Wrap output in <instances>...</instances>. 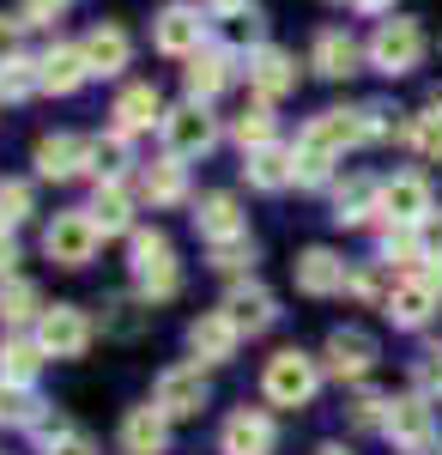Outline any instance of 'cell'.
Listing matches in <instances>:
<instances>
[{"label":"cell","instance_id":"obj_10","mask_svg":"<svg viewBox=\"0 0 442 455\" xmlns=\"http://www.w3.org/2000/svg\"><path fill=\"white\" fill-rule=\"evenodd\" d=\"M370 364H375V334H364V328H334L328 334V347H321V371L328 377L358 383V377H370Z\"/></svg>","mask_w":442,"mask_h":455},{"label":"cell","instance_id":"obj_35","mask_svg":"<svg viewBox=\"0 0 442 455\" xmlns=\"http://www.w3.org/2000/svg\"><path fill=\"white\" fill-rule=\"evenodd\" d=\"M291 152H297V188H321V182H334V164H340V158H334L328 146L297 140Z\"/></svg>","mask_w":442,"mask_h":455},{"label":"cell","instance_id":"obj_31","mask_svg":"<svg viewBox=\"0 0 442 455\" xmlns=\"http://www.w3.org/2000/svg\"><path fill=\"white\" fill-rule=\"evenodd\" d=\"M43 358H49V352L36 347V334H6V340H0V377L31 388V377L43 371Z\"/></svg>","mask_w":442,"mask_h":455},{"label":"cell","instance_id":"obj_29","mask_svg":"<svg viewBox=\"0 0 442 455\" xmlns=\"http://www.w3.org/2000/svg\"><path fill=\"white\" fill-rule=\"evenodd\" d=\"M370 212H382V182H370V176L334 182V225H364Z\"/></svg>","mask_w":442,"mask_h":455},{"label":"cell","instance_id":"obj_1","mask_svg":"<svg viewBox=\"0 0 442 455\" xmlns=\"http://www.w3.org/2000/svg\"><path fill=\"white\" fill-rule=\"evenodd\" d=\"M128 274H134V291L146 304H164L182 291V267H176V249L164 231H134L128 243Z\"/></svg>","mask_w":442,"mask_h":455},{"label":"cell","instance_id":"obj_40","mask_svg":"<svg viewBox=\"0 0 442 455\" xmlns=\"http://www.w3.org/2000/svg\"><path fill=\"white\" fill-rule=\"evenodd\" d=\"M345 291H351V298H388V291H394L388 261H364V267H351V274H345Z\"/></svg>","mask_w":442,"mask_h":455},{"label":"cell","instance_id":"obj_38","mask_svg":"<svg viewBox=\"0 0 442 455\" xmlns=\"http://www.w3.org/2000/svg\"><path fill=\"white\" fill-rule=\"evenodd\" d=\"M400 109L388 104H364V146H388V140H406V122H394Z\"/></svg>","mask_w":442,"mask_h":455},{"label":"cell","instance_id":"obj_54","mask_svg":"<svg viewBox=\"0 0 442 455\" xmlns=\"http://www.w3.org/2000/svg\"><path fill=\"white\" fill-rule=\"evenodd\" d=\"M0 231H6V225H0Z\"/></svg>","mask_w":442,"mask_h":455},{"label":"cell","instance_id":"obj_23","mask_svg":"<svg viewBox=\"0 0 442 455\" xmlns=\"http://www.w3.org/2000/svg\"><path fill=\"white\" fill-rule=\"evenodd\" d=\"M304 140L328 146L334 158H345L351 146H364V109H321V116L304 128Z\"/></svg>","mask_w":442,"mask_h":455},{"label":"cell","instance_id":"obj_9","mask_svg":"<svg viewBox=\"0 0 442 455\" xmlns=\"http://www.w3.org/2000/svg\"><path fill=\"white\" fill-rule=\"evenodd\" d=\"M152 407L164 413V419H194L206 407V377H201V364H170L164 377H158V388H152Z\"/></svg>","mask_w":442,"mask_h":455},{"label":"cell","instance_id":"obj_16","mask_svg":"<svg viewBox=\"0 0 442 455\" xmlns=\"http://www.w3.org/2000/svg\"><path fill=\"white\" fill-rule=\"evenodd\" d=\"M237 347H242V328L225 310L188 322V352H194L201 364H231V358H237Z\"/></svg>","mask_w":442,"mask_h":455},{"label":"cell","instance_id":"obj_14","mask_svg":"<svg viewBox=\"0 0 442 455\" xmlns=\"http://www.w3.org/2000/svg\"><path fill=\"white\" fill-rule=\"evenodd\" d=\"M85 171H91V140H79V134H43L36 140V176L43 182H73Z\"/></svg>","mask_w":442,"mask_h":455},{"label":"cell","instance_id":"obj_13","mask_svg":"<svg viewBox=\"0 0 442 455\" xmlns=\"http://www.w3.org/2000/svg\"><path fill=\"white\" fill-rule=\"evenodd\" d=\"M218 450L225 455H272L279 450V425L261 413V407H237L225 431H218Z\"/></svg>","mask_w":442,"mask_h":455},{"label":"cell","instance_id":"obj_44","mask_svg":"<svg viewBox=\"0 0 442 455\" xmlns=\"http://www.w3.org/2000/svg\"><path fill=\"white\" fill-rule=\"evenodd\" d=\"M412 383H418V395H430V401L442 395V347H424V352H418V364H412Z\"/></svg>","mask_w":442,"mask_h":455},{"label":"cell","instance_id":"obj_45","mask_svg":"<svg viewBox=\"0 0 442 455\" xmlns=\"http://www.w3.org/2000/svg\"><path fill=\"white\" fill-rule=\"evenodd\" d=\"M61 19V0H19V25L31 31V25H55Z\"/></svg>","mask_w":442,"mask_h":455},{"label":"cell","instance_id":"obj_49","mask_svg":"<svg viewBox=\"0 0 442 455\" xmlns=\"http://www.w3.org/2000/svg\"><path fill=\"white\" fill-rule=\"evenodd\" d=\"M418 280H424V285L442 298V255H424V261H418Z\"/></svg>","mask_w":442,"mask_h":455},{"label":"cell","instance_id":"obj_21","mask_svg":"<svg viewBox=\"0 0 442 455\" xmlns=\"http://www.w3.org/2000/svg\"><path fill=\"white\" fill-rule=\"evenodd\" d=\"M382 310H388L394 328H424V322L437 315V291L418 280V274H406V280H394V291L382 298Z\"/></svg>","mask_w":442,"mask_h":455},{"label":"cell","instance_id":"obj_27","mask_svg":"<svg viewBox=\"0 0 442 455\" xmlns=\"http://www.w3.org/2000/svg\"><path fill=\"white\" fill-rule=\"evenodd\" d=\"M242 176H249V188L279 195V188H291V182H297V152H291V146H261V152H249V158H242Z\"/></svg>","mask_w":442,"mask_h":455},{"label":"cell","instance_id":"obj_37","mask_svg":"<svg viewBox=\"0 0 442 455\" xmlns=\"http://www.w3.org/2000/svg\"><path fill=\"white\" fill-rule=\"evenodd\" d=\"M36 413H43V401H36L25 383H6L0 377V425H31Z\"/></svg>","mask_w":442,"mask_h":455},{"label":"cell","instance_id":"obj_50","mask_svg":"<svg viewBox=\"0 0 442 455\" xmlns=\"http://www.w3.org/2000/svg\"><path fill=\"white\" fill-rule=\"evenodd\" d=\"M12 261H19V243H12V231H0V280H12Z\"/></svg>","mask_w":442,"mask_h":455},{"label":"cell","instance_id":"obj_56","mask_svg":"<svg viewBox=\"0 0 442 455\" xmlns=\"http://www.w3.org/2000/svg\"><path fill=\"white\" fill-rule=\"evenodd\" d=\"M61 6H67V0H61Z\"/></svg>","mask_w":442,"mask_h":455},{"label":"cell","instance_id":"obj_36","mask_svg":"<svg viewBox=\"0 0 442 455\" xmlns=\"http://www.w3.org/2000/svg\"><path fill=\"white\" fill-rule=\"evenodd\" d=\"M31 92H43V73H36L31 55H12V61L0 68V98L19 104V98H31Z\"/></svg>","mask_w":442,"mask_h":455},{"label":"cell","instance_id":"obj_53","mask_svg":"<svg viewBox=\"0 0 442 455\" xmlns=\"http://www.w3.org/2000/svg\"><path fill=\"white\" fill-rule=\"evenodd\" d=\"M321 455H345V450H334V443H328V450H321Z\"/></svg>","mask_w":442,"mask_h":455},{"label":"cell","instance_id":"obj_25","mask_svg":"<svg viewBox=\"0 0 442 455\" xmlns=\"http://www.w3.org/2000/svg\"><path fill=\"white\" fill-rule=\"evenodd\" d=\"M345 274L351 267H345L334 249H304L297 255V291L304 298H334V291H345Z\"/></svg>","mask_w":442,"mask_h":455},{"label":"cell","instance_id":"obj_20","mask_svg":"<svg viewBox=\"0 0 442 455\" xmlns=\"http://www.w3.org/2000/svg\"><path fill=\"white\" fill-rule=\"evenodd\" d=\"M79 43H85V68H91V79H115V73L134 61V43H128L122 25H91Z\"/></svg>","mask_w":442,"mask_h":455},{"label":"cell","instance_id":"obj_12","mask_svg":"<svg viewBox=\"0 0 442 455\" xmlns=\"http://www.w3.org/2000/svg\"><path fill=\"white\" fill-rule=\"evenodd\" d=\"M364 61H370V55H364V43H358L351 31H340V25L315 31V43H309V68L321 73V79H351Z\"/></svg>","mask_w":442,"mask_h":455},{"label":"cell","instance_id":"obj_11","mask_svg":"<svg viewBox=\"0 0 442 455\" xmlns=\"http://www.w3.org/2000/svg\"><path fill=\"white\" fill-rule=\"evenodd\" d=\"M382 437H394L400 450H430V437H437L430 395H400V401H388V425H382Z\"/></svg>","mask_w":442,"mask_h":455},{"label":"cell","instance_id":"obj_4","mask_svg":"<svg viewBox=\"0 0 442 455\" xmlns=\"http://www.w3.org/2000/svg\"><path fill=\"white\" fill-rule=\"evenodd\" d=\"M430 212H437V201H430V182L418 171H400L382 182V225L388 231H424Z\"/></svg>","mask_w":442,"mask_h":455},{"label":"cell","instance_id":"obj_48","mask_svg":"<svg viewBox=\"0 0 442 455\" xmlns=\"http://www.w3.org/2000/svg\"><path fill=\"white\" fill-rule=\"evenodd\" d=\"M43 455H98V450H91V437H79V431H67V437H55V443H49Z\"/></svg>","mask_w":442,"mask_h":455},{"label":"cell","instance_id":"obj_24","mask_svg":"<svg viewBox=\"0 0 442 455\" xmlns=\"http://www.w3.org/2000/svg\"><path fill=\"white\" fill-rule=\"evenodd\" d=\"M194 231H201L206 243L249 237V219L237 212V195H201V201H194Z\"/></svg>","mask_w":442,"mask_h":455},{"label":"cell","instance_id":"obj_15","mask_svg":"<svg viewBox=\"0 0 442 455\" xmlns=\"http://www.w3.org/2000/svg\"><path fill=\"white\" fill-rule=\"evenodd\" d=\"M249 92H255L261 104L285 98V92H297V55H285V49L261 43V49L249 55Z\"/></svg>","mask_w":442,"mask_h":455},{"label":"cell","instance_id":"obj_26","mask_svg":"<svg viewBox=\"0 0 442 455\" xmlns=\"http://www.w3.org/2000/svg\"><path fill=\"white\" fill-rule=\"evenodd\" d=\"M164 450H170V419L146 401L122 419V455H164Z\"/></svg>","mask_w":442,"mask_h":455},{"label":"cell","instance_id":"obj_2","mask_svg":"<svg viewBox=\"0 0 442 455\" xmlns=\"http://www.w3.org/2000/svg\"><path fill=\"white\" fill-rule=\"evenodd\" d=\"M315 388H321V364H315L309 352H297V347L272 352L267 371H261V395H267L272 407H291V413L315 401Z\"/></svg>","mask_w":442,"mask_h":455},{"label":"cell","instance_id":"obj_42","mask_svg":"<svg viewBox=\"0 0 442 455\" xmlns=\"http://www.w3.org/2000/svg\"><path fill=\"white\" fill-rule=\"evenodd\" d=\"M249 261H255V243H249V237L212 243V267H218V274H231V280H237V274H249Z\"/></svg>","mask_w":442,"mask_h":455},{"label":"cell","instance_id":"obj_30","mask_svg":"<svg viewBox=\"0 0 442 455\" xmlns=\"http://www.w3.org/2000/svg\"><path fill=\"white\" fill-rule=\"evenodd\" d=\"M91 225H98L103 237H122L128 225H134V195L122 188V182H98V195H91Z\"/></svg>","mask_w":442,"mask_h":455},{"label":"cell","instance_id":"obj_22","mask_svg":"<svg viewBox=\"0 0 442 455\" xmlns=\"http://www.w3.org/2000/svg\"><path fill=\"white\" fill-rule=\"evenodd\" d=\"M231 49H201L188 68H182V85H188V104H212L225 85H231Z\"/></svg>","mask_w":442,"mask_h":455},{"label":"cell","instance_id":"obj_46","mask_svg":"<svg viewBox=\"0 0 442 455\" xmlns=\"http://www.w3.org/2000/svg\"><path fill=\"white\" fill-rule=\"evenodd\" d=\"M231 19H237V12H231ZM231 49H249V55H255V49H261V19H255V12H249V19H237V25H231Z\"/></svg>","mask_w":442,"mask_h":455},{"label":"cell","instance_id":"obj_5","mask_svg":"<svg viewBox=\"0 0 442 455\" xmlns=\"http://www.w3.org/2000/svg\"><path fill=\"white\" fill-rule=\"evenodd\" d=\"M152 49L158 55H176V61H194L206 49V19L194 0H170V6H158V19H152Z\"/></svg>","mask_w":442,"mask_h":455},{"label":"cell","instance_id":"obj_52","mask_svg":"<svg viewBox=\"0 0 442 455\" xmlns=\"http://www.w3.org/2000/svg\"><path fill=\"white\" fill-rule=\"evenodd\" d=\"M206 6H212V12H225V19H231V12H242V6H249V0H206Z\"/></svg>","mask_w":442,"mask_h":455},{"label":"cell","instance_id":"obj_43","mask_svg":"<svg viewBox=\"0 0 442 455\" xmlns=\"http://www.w3.org/2000/svg\"><path fill=\"white\" fill-rule=\"evenodd\" d=\"M382 425H388V395L364 388V395L351 401V431H382Z\"/></svg>","mask_w":442,"mask_h":455},{"label":"cell","instance_id":"obj_51","mask_svg":"<svg viewBox=\"0 0 442 455\" xmlns=\"http://www.w3.org/2000/svg\"><path fill=\"white\" fill-rule=\"evenodd\" d=\"M351 12H394V0H345Z\"/></svg>","mask_w":442,"mask_h":455},{"label":"cell","instance_id":"obj_47","mask_svg":"<svg viewBox=\"0 0 442 455\" xmlns=\"http://www.w3.org/2000/svg\"><path fill=\"white\" fill-rule=\"evenodd\" d=\"M19 31H25V25H19V12H0V68L19 55Z\"/></svg>","mask_w":442,"mask_h":455},{"label":"cell","instance_id":"obj_6","mask_svg":"<svg viewBox=\"0 0 442 455\" xmlns=\"http://www.w3.org/2000/svg\"><path fill=\"white\" fill-rule=\"evenodd\" d=\"M98 225H91V212L73 207V212H55L49 219V231H43V255L55 261V267H85L91 255H98Z\"/></svg>","mask_w":442,"mask_h":455},{"label":"cell","instance_id":"obj_3","mask_svg":"<svg viewBox=\"0 0 442 455\" xmlns=\"http://www.w3.org/2000/svg\"><path fill=\"white\" fill-rule=\"evenodd\" d=\"M364 55H370L375 73L400 79V73H412L424 61V25H418V19H382L370 31V43H364Z\"/></svg>","mask_w":442,"mask_h":455},{"label":"cell","instance_id":"obj_55","mask_svg":"<svg viewBox=\"0 0 442 455\" xmlns=\"http://www.w3.org/2000/svg\"><path fill=\"white\" fill-rule=\"evenodd\" d=\"M0 104H6V98H0Z\"/></svg>","mask_w":442,"mask_h":455},{"label":"cell","instance_id":"obj_7","mask_svg":"<svg viewBox=\"0 0 442 455\" xmlns=\"http://www.w3.org/2000/svg\"><path fill=\"white\" fill-rule=\"evenodd\" d=\"M36 347L49 352V358H85V347H91V315L73 310V304H49L43 322H36Z\"/></svg>","mask_w":442,"mask_h":455},{"label":"cell","instance_id":"obj_18","mask_svg":"<svg viewBox=\"0 0 442 455\" xmlns=\"http://www.w3.org/2000/svg\"><path fill=\"white\" fill-rule=\"evenodd\" d=\"M109 116H115V134L128 140V134H152V128H164L170 109H164V98H158V85H128V92L115 98Z\"/></svg>","mask_w":442,"mask_h":455},{"label":"cell","instance_id":"obj_34","mask_svg":"<svg viewBox=\"0 0 442 455\" xmlns=\"http://www.w3.org/2000/svg\"><path fill=\"white\" fill-rule=\"evenodd\" d=\"M231 140L242 146V158H249V152H261V146H272V109L261 104V98L242 109L237 122H231Z\"/></svg>","mask_w":442,"mask_h":455},{"label":"cell","instance_id":"obj_41","mask_svg":"<svg viewBox=\"0 0 442 455\" xmlns=\"http://www.w3.org/2000/svg\"><path fill=\"white\" fill-rule=\"evenodd\" d=\"M91 171H98V182H115V176L128 171V140H122V134L91 140Z\"/></svg>","mask_w":442,"mask_h":455},{"label":"cell","instance_id":"obj_17","mask_svg":"<svg viewBox=\"0 0 442 455\" xmlns=\"http://www.w3.org/2000/svg\"><path fill=\"white\" fill-rule=\"evenodd\" d=\"M36 73H43V92H55V98H67L79 92L91 68H85V43H49L43 55H36Z\"/></svg>","mask_w":442,"mask_h":455},{"label":"cell","instance_id":"obj_8","mask_svg":"<svg viewBox=\"0 0 442 455\" xmlns=\"http://www.w3.org/2000/svg\"><path fill=\"white\" fill-rule=\"evenodd\" d=\"M164 146H170V158H206L212 146H218V122L206 116V104H176L164 116Z\"/></svg>","mask_w":442,"mask_h":455},{"label":"cell","instance_id":"obj_33","mask_svg":"<svg viewBox=\"0 0 442 455\" xmlns=\"http://www.w3.org/2000/svg\"><path fill=\"white\" fill-rule=\"evenodd\" d=\"M406 146L424 158V164H442V98L424 104L418 116H406Z\"/></svg>","mask_w":442,"mask_h":455},{"label":"cell","instance_id":"obj_19","mask_svg":"<svg viewBox=\"0 0 442 455\" xmlns=\"http://www.w3.org/2000/svg\"><path fill=\"white\" fill-rule=\"evenodd\" d=\"M225 315L237 322L242 334H267L272 322H279V304H272V291L261 280H237L231 298H225Z\"/></svg>","mask_w":442,"mask_h":455},{"label":"cell","instance_id":"obj_39","mask_svg":"<svg viewBox=\"0 0 442 455\" xmlns=\"http://www.w3.org/2000/svg\"><path fill=\"white\" fill-rule=\"evenodd\" d=\"M31 212H36L31 182H19V176H12V182H0V225H6V231H12V225H25Z\"/></svg>","mask_w":442,"mask_h":455},{"label":"cell","instance_id":"obj_32","mask_svg":"<svg viewBox=\"0 0 442 455\" xmlns=\"http://www.w3.org/2000/svg\"><path fill=\"white\" fill-rule=\"evenodd\" d=\"M43 310H49V304H43V291H36L31 280H19V274H12V280H0V322H6V328L43 322Z\"/></svg>","mask_w":442,"mask_h":455},{"label":"cell","instance_id":"obj_28","mask_svg":"<svg viewBox=\"0 0 442 455\" xmlns=\"http://www.w3.org/2000/svg\"><path fill=\"white\" fill-rule=\"evenodd\" d=\"M139 201H146V207H176V201H188V171H182V158H152V164L139 171Z\"/></svg>","mask_w":442,"mask_h":455}]
</instances>
